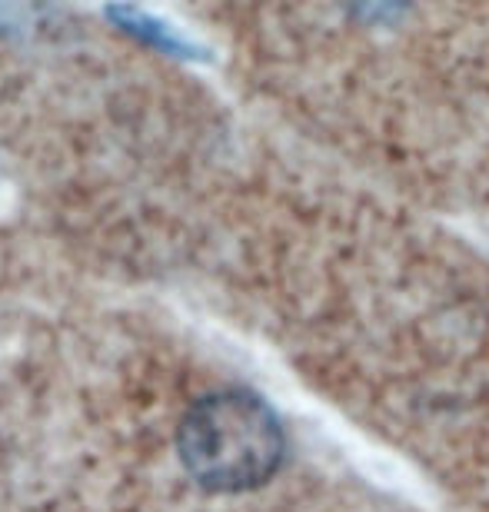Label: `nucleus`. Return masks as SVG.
<instances>
[{"label":"nucleus","instance_id":"1","mask_svg":"<svg viewBox=\"0 0 489 512\" xmlns=\"http://www.w3.org/2000/svg\"><path fill=\"white\" fill-rule=\"evenodd\" d=\"M177 453L197 486L210 493H247L273 479L287 453V436L257 393L220 389L187 409Z\"/></svg>","mask_w":489,"mask_h":512},{"label":"nucleus","instance_id":"2","mask_svg":"<svg viewBox=\"0 0 489 512\" xmlns=\"http://www.w3.org/2000/svg\"><path fill=\"white\" fill-rule=\"evenodd\" d=\"M107 17H110V24H117L124 34L140 40V44L160 50V54H170L177 60H203L207 57L190 37H183L180 30H173L163 17L147 14V10H140L134 4H110Z\"/></svg>","mask_w":489,"mask_h":512}]
</instances>
